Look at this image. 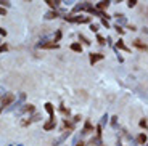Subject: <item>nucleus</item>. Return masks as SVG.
Wrapping results in <instances>:
<instances>
[{"label":"nucleus","instance_id":"46","mask_svg":"<svg viewBox=\"0 0 148 146\" xmlns=\"http://www.w3.org/2000/svg\"><path fill=\"white\" fill-rule=\"evenodd\" d=\"M114 2H116V3H121V2H122V0H114Z\"/></svg>","mask_w":148,"mask_h":146},{"label":"nucleus","instance_id":"4","mask_svg":"<svg viewBox=\"0 0 148 146\" xmlns=\"http://www.w3.org/2000/svg\"><path fill=\"white\" fill-rule=\"evenodd\" d=\"M89 7H92V3H90V2H82V3L74 5L69 15H77V13H81V11H87V10H89Z\"/></svg>","mask_w":148,"mask_h":146},{"label":"nucleus","instance_id":"21","mask_svg":"<svg viewBox=\"0 0 148 146\" xmlns=\"http://www.w3.org/2000/svg\"><path fill=\"white\" fill-rule=\"evenodd\" d=\"M69 48L73 51H76V53H81V51H82V45L79 44V42H73V44L69 45Z\"/></svg>","mask_w":148,"mask_h":146},{"label":"nucleus","instance_id":"9","mask_svg":"<svg viewBox=\"0 0 148 146\" xmlns=\"http://www.w3.org/2000/svg\"><path fill=\"white\" fill-rule=\"evenodd\" d=\"M92 132H93V124L90 121H85L84 128L81 130V135H89V133H92Z\"/></svg>","mask_w":148,"mask_h":146},{"label":"nucleus","instance_id":"23","mask_svg":"<svg viewBox=\"0 0 148 146\" xmlns=\"http://www.w3.org/2000/svg\"><path fill=\"white\" fill-rule=\"evenodd\" d=\"M42 119V116L39 113H32L31 114V117H29V121H31V124H32V122H39Z\"/></svg>","mask_w":148,"mask_h":146},{"label":"nucleus","instance_id":"5","mask_svg":"<svg viewBox=\"0 0 148 146\" xmlns=\"http://www.w3.org/2000/svg\"><path fill=\"white\" fill-rule=\"evenodd\" d=\"M24 101H26V93H19V100H16V101H13L10 106H7L5 111H15V109H18Z\"/></svg>","mask_w":148,"mask_h":146},{"label":"nucleus","instance_id":"42","mask_svg":"<svg viewBox=\"0 0 148 146\" xmlns=\"http://www.w3.org/2000/svg\"><path fill=\"white\" fill-rule=\"evenodd\" d=\"M130 146H138V143L135 141V140H132V138H130Z\"/></svg>","mask_w":148,"mask_h":146},{"label":"nucleus","instance_id":"27","mask_svg":"<svg viewBox=\"0 0 148 146\" xmlns=\"http://www.w3.org/2000/svg\"><path fill=\"white\" fill-rule=\"evenodd\" d=\"M138 125H140V128H147L148 127V121H147V117H143V119H140V122H138Z\"/></svg>","mask_w":148,"mask_h":146},{"label":"nucleus","instance_id":"3","mask_svg":"<svg viewBox=\"0 0 148 146\" xmlns=\"http://www.w3.org/2000/svg\"><path fill=\"white\" fill-rule=\"evenodd\" d=\"M32 113H36V106H34V104H27V103H23V104L18 108V111H16V114H18V116L32 114Z\"/></svg>","mask_w":148,"mask_h":146},{"label":"nucleus","instance_id":"38","mask_svg":"<svg viewBox=\"0 0 148 146\" xmlns=\"http://www.w3.org/2000/svg\"><path fill=\"white\" fill-rule=\"evenodd\" d=\"M101 26H105V27L108 29V27H110V23H108V19H103V18H101Z\"/></svg>","mask_w":148,"mask_h":146},{"label":"nucleus","instance_id":"7","mask_svg":"<svg viewBox=\"0 0 148 146\" xmlns=\"http://www.w3.org/2000/svg\"><path fill=\"white\" fill-rule=\"evenodd\" d=\"M101 59H105V55H103V53L90 51V55H89V61H90V64H97V63L101 61Z\"/></svg>","mask_w":148,"mask_h":146},{"label":"nucleus","instance_id":"36","mask_svg":"<svg viewBox=\"0 0 148 146\" xmlns=\"http://www.w3.org/2000/svg\"><path fill=\"white\" fill-rule=\"evenodd\" d=\"M81 121H82V116H81V114H76V116L73 117V122H74V124H76V122H81Z\"/></svg>","mask_w":148,"mask_h":146},{"label":"nucleus","instance_id":"8","mask_svg":"<svg viewBox=\"0 0 148 146\" xmlns=\"http://www.w3.org/2000/svg\"><path fill=\"white\" fill-rule=\"evenodd\" d=\"M42 128H44L45 132H52L53 128H56V121H55V117H48V121L45 122L44 125H42Z\"/></svg>","mask_w":148,"mask_h":146},{"label":"nucleus","instance_id":"40","mask_svg":"<svg viewBox=\"0 0 148 146\" xmlns=\"http://www.w3.org/2000/svg\"><path fill=\"white\" fill-rule=\"evenodd\" d=\"M0 35H2V37H7V31H5L3 27H0Z\"/></svg>","mask_w":148,"mask_h":146},{"label":"nucleus","instance_id":"44","mask_svg":"<svg viewBox=\"0 0 148 146\" xmlns=\"http://www.w3.org/2000/svg\"><path fill=\"white\" fill-rule=\"evenodd\" d=\"M63 2H64L66 5H71V3H73V0H63Z\"/></svg>","mask_w":148,"mask_h":146},{"label":"nucleus","instance_id":"39","mask_svg":"<svg viewBox=\"0 0 148 146\" xmlns=\"http://www.w3.org/2000/svg\"><path fill=\"white\" fill-rule=\"evenodd\" d=\"M8 11H7V8H3V7H0V16H5Z\"/></svg>","mask_w":148,"mask_h":146},{"label":"nucleus","instance_id":"20","mask_svg":"<svg viewBox=\"0 0 148 146\" xmlns=\"http://www.w3.org/2000/svg\"><path fill=\"white\" fill-rule=\"evenodd\" d=\"M116 24H118V26H126V24H127L126 16H122V15H116Z\"/></svg>","mask_w":148,"mask_h":146},{"label":"nucleus","instance_id":"41","mask_svg":"<svg viewBox=\"0 0 148 146\" xmlns=\"http://www.w3.org/2000/svg\"><path fill=\"white\" fill-rule=\"evenodd\" d=\"M74 146H87V145H85V141H81V140H79V141L76 143Z\"/></svg>","mask_w":148,"mask_h":146},{"label":"nucleus","instance_id":"37","mask_svg":"<svg viewBox=\"0 0 148 146\" xmlns=\"http://www.w3.org/2000/svg\"><path fill=\"white\" fill-rule=\"evenodd\" d=\"M126 27H127V29H129V31H137V27H135V26H134V24H129V23H127V24H126Z\"/></svg>","mask_w":148,"mask_h":146},{"label":"nucleus","instance_id":"6","mask_svg":"<svg viewBox=\"0 0 148 146\" xmlns=\"http://www.w3.org/2000/svg\"><path fill=\"white\" fill-rule=\"evenodd\" d=\"M37 48H40V50H56V48H60V45L56 44V42H44V44H37L36 45Z\"/></svg>","mask_w":148,"mask_h":146},{"label":"nucleus","instance_id":"28","mask_svg":"<svg viewBox=\"0 0 148 146\" xmlns=\"http://www.w3.org/2000/svg\"><path fill=\"white\" fill-rule=\"evenodd\" d=\"M114 29H116V32H118L119 35H124V32H126L124 27H122V26H118V24H114Z\"/></svg>","mask_w":148,"mask_h":146},{"label":"nucleus","instance_id":"34","mask_svg":"<svg viewBox=\"0 0 148 146\" xmlns=\"http://www.w3.org/2000/svg\"><path fill=\"white\" fill-rule=\"evenodd\" d=\"M135 5H137V0H127V7L129 8H134Z\"/></svg>","mask_w":148,"mask_h":146},{"label":"nucleus","instance_id":"31","mask_svg":"<svg viewBox=\"0 0 148 146\" xmlns=\"http://www.w3.org/2000/svg\"><path fill=\"white\" fill-rule=\"evenodd\" d=\"M89 29L92 31V32H98V29H100V26H98V24H93V23H90Z\"/></svg>","mask_w":148,"mask_h":146},{"label":"nucleus","instance_id":"50","mask_svg":"<svg viewBox=\"0 0 148 146\" xmlns=\"http://www.w3.org/2000/svg\"><path fill=\"white\" fill-rule=\"evenodd\" d=\"M18 146H23V145H18Z\"/></svg>","mask_w":148,"mask_h":146},{"label":"nucleus","instance_id":"29","mask_svg":"<svg viewBox=\"0 0 148 146\" xmlns=\"http://www.w3.org/2000/svg\"><path fill=\"white\" fill-rule=\"evenodd\" d=\"M8 50H10V45L8 44H0V53H5Z\"/></svg>","mask_w":148,"mask_h":146},{"label":"nucleus","instance_id":"15","mask_svg":"<svg viewBox=\"0 0 148 146\" xmlns=\"http://www.w3.org/2000/svg\"><path fill=\"white\" fill-rule=\"evenodd\" d=\"M58 109H60V113L63 114L64 117H71V109H69V108H66V106H64L63 103L60 104V108H58Z\"/></svg>","mask_w":148,"mask_h":146},{"label":"nucleus","instance_id":"30","mask_svg":"<svg viewBox=\"0 0 148 146\" xmlns=\"http://www.w3.org/2000/svg\"><path fill=\"white\" fill-rule=\"evenodd\" d=\"M98 124H100L101 127H105V125L108 124V114H105V116L101 117V119H100V122H98Z\"/></svg>","mask_w":148,"mask_h":146},{"label":"nucleus","instance_id":"17","mask_svg":"<svg viewBox=\"0 0 148 146\" xmlns=\"http://www.w3.org/2000/svg\"><path fill=\"white\" fill-rule=\"evenodd\" d=\"M134 45H135V47H137L140 51H147V48H148L147 44H145V42H142V40H138V39H137V40H134Z\"/></svg>","mask_w":148,"mask_h":146},{"label":"nucleus","instance_id":"48","mask_svg":"<svg viewBox=\"0 0 148 146\" xmlns=\"http://www.w3.org/2000/svg\"><path fill=\"white\" fill-rule=\"evenodd\" d=\"M8 146H15V145H8Z\"/></svg>","mask_w":148,"mask_h":146},{"label":"nucleus","instance_id":"16","mask_svg":"<svg viewBox=\"0 0 148 146\" xmlns=\"http://www.w3.org/2000/svg\"><path fill=\"white\" fill-rule=\"evenodd\" d=\"M77 39H79V44H81L82 47H84V45H85V47H89V45H90V40H89V39H87V37L84 35V34H79V35H77Z\"/></svg>","mask_w":148,"mask_h":146},{"label":"nucleus","instance_id":"14","mask_svg":"<svg viewBox=\"0 0 148 146\" xmlns=\"http://www.w3.org/2000/svg\"><path fill=\"white\" fill-rule=\"evenodd\" d=\"M110 3H111V0H101V2H98V3L95 5V8L97 10H106V8L110 7Z\"/></svg>","mask_w":148,"mask_h":146},{"label":"nucleus","instance_id":"11","mask_svg":"<svg viewBox=\"0 0 148 146\" xmlns=\"http://www.w3.org/2000/svg\"><path fill=\"white\" fill-rule=\"evenodd\" d=\"M74 122L73 121H69V117H63V128L64 130H69V132H73L74 130Z\"/></svg>","mask_w":148,"mask_h":146},{"label":"nucleus","instance_id":"19","mask_svg":"<svg viewBox=\"0 0 148 146\" xmlns=\"http://www.w3.org/2000/svg\"><path fill=\"white\" fill-rule=\"evenodd\" d=\"M58 16H60V13H58L56 10H50L47 15L44 16V18H45V19H55V18H58Z\"/></svg>","mask_w":148,"mask_h":146},{"label":"nucleus","instance_id":"25","mask_svg":"<svg viewBox=\"0 0 148 146\" xmlns=\"http://www.w3.org/2000/svg\"><path fill=\"white\" fill-rule=\"evenodd\" d=\"M97 42L100 45H106V39H105L103 35H100V34H97Z\"/></svg>","mask_w":148,"mask_h":146},{"label":"nucleus","instance_id":"1","mask_svg":"<svg viewBox=\"0 0 148 146\" xmlns=\"http://www.w3.org/2000/svg\"><path fill=\"white\" fill-rule=\"evenodd\" d=\"M64 19H66L68 23H74V24H90V18L89 16H84V15H66L64 16Z\"/></svg>","mask_w":148,"mask_h":146},{"label":"nucleus","instance_id":"49","mask_svg":"<svg viewBox=\"0 0 148 146\" xmlns=\"http://www.w3.org/2000/svg\"><path fill=\"white\" fill-rule=\"evenodd\" d=\"M98 146H105V145H98Z\"/></svg>","mask_w":148,"mask_h":146},{"label":"nucleus","instance_id":"51","mask_svg":"<svg viewBox=\"0 0 148 146\" xmlns=\"http://www.w3.org/2000/svg\"><path fill=\"white\" fill-rule=\"evenodd\" d=\"M27 2H29V0H27Z\"/></svg>","mask_w":148,"mask_h":146},{"label":"nucleus","instance_id":"45","mask_svg":"<svg viewBox=\"0 0 148 146\" xmlns=\"http://www.w3.org/2000/svg\"><path fill=\"white\" fill-rule=\"evenodd\" d=\"M116 146H122V143H121V140H118V143H116Z\"/></svg>","mask_w":148,"mask_h":146},{"label":"nucleus","instance_id":"35","mask_svg":"<svg viewBox=\"0 0 148 146\" xmlns=\"http://www.w3.org/2000/svg\"><path fill=\"white\" fill-rule=\"evenodd\" d=\"M45 3H47V5H48V7L52 8V10H55V8H56V5H55V3H53V0H45Z\"/></svg>","mask_w":148,"mask_h":146},{"label":"nucleus","instance_id":"10","mask_svg":"<svg viewBox=\"0 0 148 146\" xmlns=\"http://www.w3.org/2000/svg\"><path fill=\"white\" fill-rule=\"evenodd\" d=\"M114 50H121V51H129L130 53V48L127 47L126 44H124V40H122V39H118V42H116V47H114Z\"/></svg>","mask_w":148,"mask_h":146},{"label":"nucleus","instance_id":"26","mask_svg":"<svg viewBox=\"0 0 148 146\" xmlns=\"http://www.w3.org/2000/svg\"><path fill=\"white\" fill-rule=\"evenodd\" d=\"M93 130L97 132V136H101V133H103V127L100 124H97V127H93Z\"/></svg>","mask_w":148,"mask_h":146},{"label":"nucleus","instance_id":"47","mask_svg":"<svg viewBox=\"0 0 148 146\" xmlns=\"http://www.w3.org/2000/svg\"><path fill=\"white\" fill-rule=\"evenodd\" d=\"M2 111H3V109H2V108H0V114H2Z\"/></svg>","mask_w":148,"mask_h":146},{"label":"nucleus","instance_id":"22","mask_svg":"<svg viewBox=\"0 0 148 146\" xmlns=\"http://www.w3.org/2000/svg\"><path fill=\"white\" fill-rule=\"evenodd\" d=\"M61 39H63V31H61V29L55 31V34H53V39H52V40H53V42H56V44H58V42L61 40Z\"/></svg>","mask_w":148,"mask_h":146},{"label":"nucleus","instance_id":"32","mask_svg":"<svg viewBox=\"0 0 148 146\" xmlns=\"http://www.w3.org/2000/svg\"><path fill=\"white\" fill-rule=\"evenodd\" d=\"M0 7L8 8V7H10V0H0Z\"/></svg>","mask_w":148,"mask_h":146},{"label":"nucleus","instance_id":"13","mask_svg":"<svg viewBox=\"0 0 148 146\" xmlns=\"http://www.w3.org/2000/svg\"><path fill=\"white\" fill-rule=\"evenodd\" d=\"M44 109H45V113L48 114V117H55V108H53L52 103H45Z\"/></svg>","mask_w":148,"mask_h":146},{"label":"nucleus","instance_id":"2","mask_svg":"<svg viewBox=\"0 0 148 146\" xmlns=\"http://www.w3.org/2000/svg\"><path fill=\"white\" fill-rule=\"evenodd\" d=\"M13 101H15V93H11V91H7V93H3V95L0 96V103H2V109H5L7 106H10Z\"/></svg>","mask_w":148,"mask_h":146},{"label":"nucleus","instance_id":"24","mask_svg":"<svg viewBox=\"0 0 148 146\" xmlns=\"http://www.w3.org/2000/svg\"><path fill=\"white\" fill-rule=\"evenodd\" d=\"M118 125H119L118 116H113V117H111V128H118Z\"/></svg>","mask_w":148,"mask_h":146},{"label":"nucleus","instance_id":"12","mask_svg":"<svg viewBox=\"0 0 148 146\" xmlns=\"http://www.w3.org/2000/svg\"><path fill=\"white\" fill-rule=\"evenodd\" d=\"M85 145H89V146H98V145H103V140H101V136H92V138L89 140V141L85 143Z\"/></svg>","mask_w":148,"mask_h":146},{"label":"nucleus","instance_id":"43","mask_svg":"<svg viewBox=\"0 0 148 146\" xmlns=\"http://www.w3.org/2000/svg\"><path fill=\"white\" fill-rule=\"evenodd\" d=\"M61 2H63V0H53V3H55V5H56V7H58V5H60V3H61Z\"/></svg>","mask_w":148,"mask_h":146},{"label":"nucleus","instance_id":"18","mask_svg":"<svg viewBox=\"0 0 148 146\" xmlns=\"http://www.w3.org/2000/svg\"><path fill=\"white\" fill-rule=\"evenodd\" d=\"M147 140H148V136H147L145 132L138 133V136H137V143H138V145H147Z\"/></svg>","mask_w":148,"mask_h":146},{"label":"nucleus","instance_id":"33","mask_svg":"<svg viewBox=\"0 0 148 146\" xmlns=\"http://www.w3.org/2000/svg\"><path fill=\"white\" fill-rule=\"evenodd\" d=\"M27 125H31L29 117H27V119H23V121H21V127H27Z\"/></svg>","mask_w":148,"mask_h":146}]
</instances>
